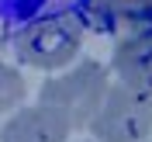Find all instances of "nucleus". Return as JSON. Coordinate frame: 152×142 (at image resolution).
I'll list each match as a JSON object with an SVG mask.
<instances>
[{
    "label": "nucleus",
    "mask_w": 152,
    "mask_h": 142,
    "mask_svg": "<svg viewBox=\"0 0 152 142\" xmlns=\"http://www.w3.org/2000/svg\"><path fill=\"white\" fill-rule=\"evenodd\" d=\"M114 73L121 83L152 94V31H135L132 38L118 42Z\"/></svg>",
    "instance_id": "obj_5"
},
{
    "label": "nucleus",
    "mask_w": 152,
    "mask_h": 142,
    "mask_svg": "<svg viewBox=\"0 0 152 142\" xmlns=\"http://www.w3.org/2000/svg\"><path fill=\"white\" fill-rule=\"evenodd\" d=\"M152 0H107V7L118 10V14H138L142 7H149Z\"/></svg>",
    "instance_id": "obj_7"
},
{
    "label": "nucleus",
    "mask_w": 152,
    "mask_h": 142,
    "mask_svg": "<svg viewBox=\"0 0 152 142\" xmlns=\"http://www.w3.org/2000/svg\"><path fill=\"white\" fill-rule=\"evenodd\" d=\"M24 101V80L14 66L0 63V114L4 111H14V107Z\"/></svg>",
    "instance_id": "obj_6"
},
{
    "label": "nucleus",
    "mask_w": 152,
    "mask_h": 142,
    "mask_svg": "<svg viewBox=\"0 0 152 142\" xmlns=\"http://www.w3.org/2000/svg\"><path fill=\"white\" fill-rule=\"evenodd\" d=\"M86 128L97 142H145L152 132V97L128 83H107Z\"/></svg>",
    "instance_id": "obj_1"
},
{
    "label": "nucleus",
    "mask_w": 152,
    "mask_h": 142,
    "mask_svg": "<svg viewBox=\"0 0 152 142\" xmlns=\"http://www.w3.org/2000/svg\"><path fill=\"white\" fill-rule=\"evenodd\" d=\"M104 90H107V69L97 59H83L80 66L66 69L62 76L42 83L38 101L59 107L66 114L69 128H86L90 118H94V111L104 101Z\"/></svg>",
    "instance_id": "obj_2"
},
{
    "label": "nucleus",
    "mask_w": 152,
    "mask_h": 142,
    "mask_svg": "<svg viewBox=\"0 0 152 142\" xmlns=\"http://www.w3.org/2000/svg\"><path fill=\"white\" fill-rule=\"evenodd\" d=\"M80 38L83 31L69 18H45L18 35V56L38 69H62L80 56Z\"/></svg>",
    "instance_id": "obj_3"
},
{
    "label": "nucleus",
    "mask_w": 152,
    "mask_h": 142,
    "mask_svg": "<svg viewBox=\"0 0 152 142\" xmlns=\"http://www.w3.org/2000/svg\"><path fill=\"white\" fill-rule=\"evenodd\" d=\"M69 132L66 114L38 101L35 107L10 114V121L0 128V142H69Z\"/></svg>",
    "instance_id": "obj_4"
}]
</instances>
